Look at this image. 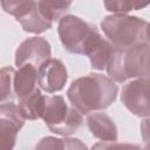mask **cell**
I'll return each mask as SVG.
<instances>
[{
	"label": "cell",
	"instance_id": "cell-1",
	"mask_svg": "<svg viewBox=\"0 0 150 150\" xmlns=\"http://www.w3.org/2000/svg\"><path fill=\"white\" fill-rule=\"evenodd\" d=\"M118 88L115 82L101 74H88L73 81L67 90V97L81 114L107 109L115 102Z\"/></svg>",
	"mask_w": 150,
	"mask_h": 150
},
{
	"label": "cell",
	"instance_id": "cell-2",
	"mask_svg": "<svg viewBox=\"0 0 150 150\" xmlns=\"http://www.w3.org/2000/svg\"><path fill=\"white\" fill-rule=\"evenodd\" d=\"M109 77L118 83L149 77V42L130 47H114L105 67Z\"/></svg>",
	"mask_w": 150,
	"mask_h": 150
},
{
	"label": "cell",
	"instance_id": "cell-3",
	"mask_svg": "<svg viewBox=\"0 0 150 150\" xmlns=\"http://www.w3.org/2000/svg\"><path fill=\"white\" fill-rule=\"evenodd\" d=\"M101 28L114 47L124 48L137 43L149 42L148 21L134 15H108L102 20Z\"/></svg>",
	"mask_w": 150,
	"mask_h": 150
},
{
	"label": "cell",
	"instance_id": "cell-4",
	"mask_svg": "<svg viewBox=\"0 0 150 150\" xmlns=\"http://www.w3.org/2000/svg\"><path fill=\"white\" fill-rule=\"evenodd\" d=\"M41 118L48 129L61 136H69L82 125V115L74 107H69L63 96H46L45 109Z\"/></svg>",
	"mask_w": 150,
	"mask_h": 150
},
{
	"label": "cell",
	"instance_id": "cell-5",
	"mask_svg": "<svg viewBox=\"0 0 150 150\" xmlns=\"http://www.w3.org/2000/svg\"><path fill=\"white\" fill-rule=\"evenodd\" d=\"M59 36L63 48L71 54H83L93 38L98 33L95 25L75 15H64L59 21Z\"/></svg>",
	"mask_w": 150,
	"mask_h": 150
},
{
	"label": "cell",
	"instance_id": "cell-6",
	"mask_svg": "<svg viewBox=\"0 0 150 150\" xmlns=\"http://www.w3.org/2000/svg\"><path fill=\"white\" fill-rule=\"evenodd\" d=\"M121 101L134 115L148 118L150 115L149 80L136 79L124 84L122 88Z\"/></svg>",
	"mask_w": 150,
	"mask_h": 150
},
{
	"label": "cell",
	"instance_id": "cell-7",
	"mask_svg": "<svg viewBox=\"0 0 150 150\" xmlns=\"http://www.w3.org/2000/svg\"><path fill=\"white\" fill-rule=\"evenodd\" d=\"M19 105L12 101L0 103V150L14 148L19 130L25 124Z\"/></svg>",
	"mask_w": 150,
	"mask_h": 150
},
{
	"label": "cell",
	"instance_id": "cell-8",
	"mask_svg": "<svg viewBox=\"0 0 150 150\" xmlns=\"http://www.w3.org/2000/svg\"><path fill=\"white\" fill-rule=\"evenodd\" d=\"M52 55L49 42L42 36H33L23 40L15 52V64H32L36 68Z\"/></svg>",
	"mask_w": 150,
	"mask_h": 150
},
{
	"label": "cell",
	"instance_id": "cell-9",
	"mask_svg": "<svg viewBox=\"0 0 150 150\" xmlns=\"http://www.w3.org/2000/svg\"><path fill=\"white\" fill-rule=\"evenodd\" d=\"M68 75L63 62L59 59H47L38 68V83L46 93H55L63 89Z\"/></svg>",
	"mask_w": 150,
	"mask_h": 150
},
{
	"label": "cell",
	"instance_id": "cell-10",
	"mask_svg": "<svg viewBox=\"0 0 150 150\" xmlns=\"http://www.w3.org/2000/svg\"><path fill=\"white\" fill-rule=\"evenodd\" d=\"M87 125L94 137L102 142H116L117 128L112 118L105 112H93L87 117Z\"/></svg>",
	"mask_w": 150,
	"mask_h": 150
},
{
	"label": "cell",
	"instance_id": "cell-11",
	"mask_svg": "<svg viewBox=\"0 0 150 150\" xmlns=\"http://www.w3.org/2000/svg\"><path fill=\"white\" fill-rule=\"evenodd\" d=\"M112 49H114V46L108 40L103 39L98 32L90 41L89 46L84 52V55L89 57L90 67L93 69L103 70L108 64Z\"/></svg>",
	"mask_w": 150,
	"mask_h": 150
},
{
	"label": "cell",
	"instance_id": "cell-12",
	"mask_svg": "<svg viewBox=\"0 0 150 150\" xmlns=\"http://www.w3.org/2000/svg\"><path fill=\"white\" fill-rule=\"evenodd\" d=\"M38 88V68L32 64H23L14 74L13 90L18 100L30 95Z\"/></svg>",
	"mask_w": 150,
	"mask_h": 150
},
{
	"label": "cell",
	"instance_id": "cell-13",
	"mask_svg": "<svg viewBox=\"0 0 150 150\" xmlns=\"http://www.w3.org/2000/svg\"><path fill=\"white\" fill-rule=\"evenodd\" d=\"M46 103V96L41 94L40 89L36 88L30 95L19 101V109L25 120H38L41 118Z\"/></svg>",
	"mask_w": 150,
	"mask_h": 150
},
{
	"label": "cell",
	"instance_id": "cell-14",
	"mask_svg": "<svg viewBox=\"0 0 150 150\" xmlns=\"http://www.w3.org/2000/svg\"><path fill=\"white\" fill-rule=\"evenodd\" d=\"M19 22L22 26L23 30L28 33H34V34H40L50 29L53 23L49 19H47L41 13V11L39 9L38 2H36V6L28 14H26L23 18L19 20Z\"/></svg>",
	"mask_w": 150,
	"mask_h": 150
},
{
	"label": "cell",
	"instance_id": "cell-15",
	"mask_svg": "<svg viewBox=\"0 0 150 150\" xmlns=\"http://www.w3.org/2000/svg\"><path fill=\"white\" fill-rule=\"evenodd\" d=\"M41 13L52 22L61 19L69 9L73 0H36Z\"/></svg>",
	"mask_w": 150,
	"mask_h": 150
},
{
	"label": "cell",
	"instance_id": "cell-16",
	"mask_svg": "<svg viewBox=\"0 0 150 150\" xmlns=\"http://www.w3.org/2000/svg\"><path fill=\"white\" fill-rule=\"evenodd\" d=\"M36 149H87V146L77 138H56V137H45L35 146Z\"/></svg>",
	"mask_w": 150,
	"mask_h": 150
},
{
	"label": "cell",
	"instance_id": "cell-17",
	"mask_svg": "<svg viewBox=\"0 0 150 150\" xmlns=\"http://www.w3.org/2000/svg\"><path fill=\"white\" fill-rule=\"evenodd\" d=\"M150 0H103L107 11L114 14H125L146 7Z\"/></svg>",
	"mask_w": 150,
	"mask_h": 150
},
{
	"label": "cell",
	"instance_id": "cell-18",
	"mask_svg": "<svg viewBox=\"0 0 150 150\" xmlns=\"http://www.w3.org/2000/svg\"><path fill=\"white\" fill-rule=\"evenodd\" d=\"M0 4L6 13L19 21L36 6V0H0Z\"/></svg>",
	"mask_w": 150,
	"mask_h": 150
},
{
	"label": "cell",
	"instance_id": "cell-19",
	"mask_svg": "<svg viewBox=\"0 0 150 150\" xmlns=\"http://www.w3.org/2000/svg\"><path fill=\"white\" fill-rule=\"evenodd\" d=\"M14 74L15 70L12 67H4L0 69V103L12 101L14 97Z\"/></svg>",
	"mask_w": 150,
	"mask_h": 150
}]
</instances>
